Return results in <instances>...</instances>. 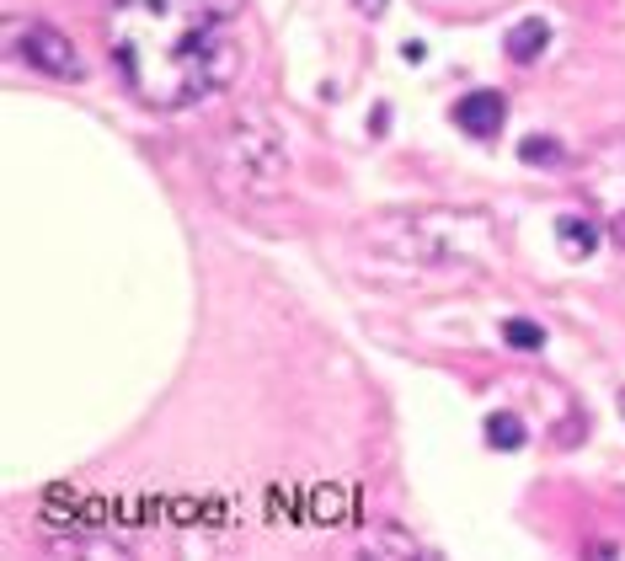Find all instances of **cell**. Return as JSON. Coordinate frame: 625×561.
Listing matches in <instances>:
<instances>
[{
  "label": "cell",
  "instance_id": "cell-1",
  "mask_svg": "<svg viewBox=\"0 0 625 561\" xmlns=\"http://www.w3.org/2000/svg\"><path fill=\"white\" fill-rule=\"evenodd\" d=\"M246 0H107V43L150 107H193L241 70Z\"/></svg>",
  "mask_w": 625,
  "mask_h": 561
},
{
  "label": "cell",
  "instance_id": "cell-2",
  "mask_svg": "<svg viewBox=\"0 0 625 561\" xmlns=\"http://www.w3.org/2000/svg\"><path fill=\"white\" fill-rule=\"evenodd\" d=\"M497 236L476 209H406L380 214L353 236V268L390 289H449L492 268Z\"/></svg>",
  "mask_w": 625,
  "mask_h": 561
},
{
  "label": "cell",
  "instance_id": "cell-3",
  "mask_svg": "<svg viewBox=\"0 0 625 561\" xmlns=\"http://www.w3.org/2000/svg\"><path fill=\"white\" fill-rule=\"evenodd\" d=\"M284 171L289 161H284V145H278V129L262 107H246L220 139V171H214L220 193L230 204H262V198L284 193Z\"/></svg>",
  "mask_w": 625,
  "mask_h": 561
},
{
  "label": "cell",
  "instance_id": "cell-7",
  "mask_svg": "<svg viewBox=\"0 0 625 561\" xmlns=\"http://www.w3.org/2000/svg\"><path fill=\"white\" fill-rule=\"evenodd\" d=\"M556 241L572 262H583V257H593V246H599V225H593V214H561Z\"/></svg>",
  "mask_w": 625,
  "mask_h": 561
},
{
  "label": "cell",
  "instance_id": "cell-9",
  "mask_svg": "<svg viewBox=\"0 0 625 561\" xmlns=\"http://www.w3.org/2000/svg\"><path fill=\"white\" fill-rule=\"evenodd\" d=\"M503 342H508V348L535 353L540 342H545V332H540V321H529V316H508V321H503Z\"/></svg>",
  "mask_w": 625,
  "mask_h": 561
},
{
  "label": "cell",
  "instance_id": "cell-11",
  "mask_svg": "<svg viewBox=\"0 0 625 561\" xmlns=\"http://www.w3.org/2000/svg\"><path fill=\"white\" fill-rule=\"evenodd\" d=\"M358 11H364V17H380V11H385V0H358Z\"/></svg>",
  "mask_w": 625,
  "mask_h": 561
},
{
  "label": "cell",
  "instance_id": "cell-6",
  "mask_svg": "<svg viewBox=\"0 0 625 561\" xmlns=\"http://www.w3.org/2000/svg\"><path fill=\"white\" fill-rule=\"evenodd\" d=\"M545 43H551V22H540V17H524V22H513V27H508V38H503V54L513 59V65H535V59L545 54Z\"/></svg>",
  "mask_w": 625,
  "mask_h": 561
},
{
  "label": "cell",
  "instance_id": "cell-12",
  "mask_svg": "<svg viewBox=\"0 0 625 561\" xmlns=\"http://www.w3.org/2000/svg\"><path fill=\"white\" fill-rule=\"evenodd\" d=\"M620 407H625V396H620Z\"/></svg>",
  "mask_w": 625,
  "mask_h": 561
},
{
  "label": "cell",
  "instance_id": "cell-5",
  "mask_svg": "<svg viewBox=\"0 0 625 561\" xmlns=\"http://www.w3.org/2000/svg\"><path fill=\"white\" fill-rule=\"evenodd\" d=\"M455 123L465 134H476V139H487L503 129V97L497 91H465V97L455 102Z\"/></svg>",
  "mask_w": 625,
  "mask_h": 561
},
{
  "label": "cell",
  "instance_id": "cell-8",
  "mask_svg": "<svg viewBox=\"0 0 625 561\" xmlns=\"http://www.w3.org/2000/svg\"><path fill=\"white\" fill-rule=\"evenodd\" d=\"M487 444L492 449H519L524 444V423L513 412H492L487 417Z\"/></svg>",
  "mask_w": 625,
  "mask_h": 561
},
{
  "label": "cell",
  "instance_id": "cell-10",
  "mask_svg": "<svg viewBox=\"0 0 625 561\" xmlns=\"http://www.w3.org/2000/svg\"><path fill=\"white\" fill-rule=\"evenodd\" d=\"M519 155H524V161H561V145H556V139H524Z\"/></svg>",
  "mask_w": 625,
  "mask_h": 561
},
{
  "label": "cell",
  "instance_id": "cell-4",
  "mask_svg": "<svg viewBox=\"0 0 625 561\" xmlns=\"http://www.w3.org/2000/svg\"><path fill=\"white\" fill-rule=\"evenodd\" d=\"M6 43H11V54H22L27 65L43 70V75H59V81H81V75H86L81 54H75V43L59 33V27H49V22L11 17V22H6Z\"/></svg>",
  "mask_w": 625,
  "mask_h": 561
}]
</instances>
